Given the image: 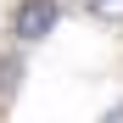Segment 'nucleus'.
Masks as SVG:
<instances>
[{
	"instance_id": "f257e3e1",
	"label": "nucleus",
	"mask_w": 123,
	"mask_h": 123,
	"mask_svg": "<svg viewBox=\"0 0 123 123\" xmlns=\"http://www.w3.org/2000/svg\"><path fill=\"white\" fill-rule=\"evenodd\" d=\"M56 17H62L56 0H23V6L11 11V34L23 39V45H34V39H45V34L56 28Z\"/></svg>"
},
{
	"instance_id": "f03ea898",
	"label": "nucleus",
	"mask_w": 123,
	"mask_h": 123,
	"mask_svg": "<svg viewBox=\"0 0 123 123\" xmlns=\"http://www.w3.org/2000/svg\"><path fill=\"white\" fill-rule=\"evenodd\" d=\"M84 11L95 23H123V0H84Z\"/></svg>"
},
{
	"instance_id": "7ed1b4c3",
	"label": "nucleus",
	"mask_w": 123,
	"mask_h": 123,
	"mask_svg": "<svg viewBox=\"0 0 123 123\" xmlns=\"http://www.w3.org/2000/svg\"><path fill=\"white\" fill-rule=\"evenodd\" d=\"M17 90V56H0V101Z\"/></svg>"
},
{
	"instance_id": "20e7f679",
	"label": "nucleus",
	"mask_w": 123,
	"mask_h": 123,
	"mask_svg": "<svg viewBox=\"0 0 123 123\" xmlns=\"http://www.w3.org/2000/svg\"><path fill=\"white\" fill-rule=\"evenodd\" d=\"M101 123H123V106H112V112H106V117H101Z\"/></svg>"
}]
</instances>
